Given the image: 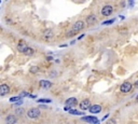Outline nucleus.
<instances>
[{"instance_id":"1","label":"nucleus","mask_w":138,"mask_h":124,"mask_svg":"<svg viewBox=\"0 0 138 124\" xmlns=\"http://www.w3.org/2000/svg\"><path fill=\"white\" fill-rule=\"evenodd\" d=\"M27 116L30 119H37L40 116V110L38 108H31L27 111Z\"/></svg>"},{"instance_id":"2","label":"nucleus","mask_w":138,"mask_h":124,"mask_svg":"<svg viewBox=\"0 0 138 124\" xmlns=\"http://www.w3.org/2000/svg\"><path fill=\"white\" fill-rule=\"evenodd\" d=\"M83 27H84V23H83L82 21L76 22L75 25H73V27H72V30H71V33H70V35H72V33H75V32H78V31H80V30H82Z\"/></svg>"},{"instance_id":"3","label":"nucleus","mask_w":138,"mask_h":124,"mask_svg":"<svg viewBox=\"0 0 138 124\" xmlns=\"http://www.w3.org/2000/svg\"><path fill=\"white\" fill-rule=\"evenodd\" d=\"M112 12H113V9L111 6H105L101 10V14L104 16H109V15H111Z\"/></svg>"},{"instance_id":"4","label":"nucleus","mask_w":138,"mask_h":124,"mask_svg":"<svg viewBox=\"0 0 138 124\" xmlns=\"http://www.w3.org/2000/svg\"><path fill=\"white\" fill-rule=\"evenodd\" d=\"M120 90H121L122 93H129L131 90H132V83H130V82H124V83L121 85Z\"/></svg>"},{"instance_id":"5","label":"nucleus","mask_w":138,"mask_h":124,"mask_svg":"<svg viewBox=\"0 0 138 124\" xmlns=\"http://www.w3.org/2000/svg\"><path fill=\"white\" fill-rule=\"evenodd\" d=\"M83 121L91 123V124H98V119L96 117H91V116H86L83 117Z\"/></svg>"},{"instance_id":"6","label":"nucleus","mask_w":138,"mask_h":124,"mask_svg":"<svg viewBox=\"0 0 138 124\" xmlns=\"http://www.w3.org/2000/svg\"><path fill=\"white\" fill-rule=\"evenodd\" d=\"M90 107H91V101L88 99H84L80 103V108H81L82 110H88Z\"/></svg>"},{"instance_id":"7","label":"nucleus","mask_w":138,"mask_h":124,"mask_svg":"<svg viewBox=\"0 0 138 124\" xmlns=\"http://www.w3.org/2000/svg\"><path fill=\"white\" fill-rule=\"evenodd\" d=\"M88 111L91 112V113H99V112L101 111V107L99 105H94V106H91Z\"/></svg>"},{"instance_id":"8","label":"nucleus","mask_w":138,"mask_h":124,"mask_svg":"<svg viewBox=\"0 0 138 124\" xmlns=\"http://www.w3.org/2000/svg\"><path fill=\"white\" fill-rule=\"evenodd\" d=\"M9 91H10V88H9V86L7 84H1V86H0V95L4 96V95H7L9 93Z\"/></svg>"},{"instance_id":"9","label":"nucleus","mask_w":138,"mask_h":124,"mask_svg":"<svg viewBox=\"0 0 138 124\" xmlns=\"http://www.w3.org/2000/svg\"><path fill=\"white\" fill-rule=\"evenodd\" d=\"M66 106H68V107H73V106H76L77 105V99L75 98V97H71V98H68L67 100H66Z\"/></svg>"},{"instance_id":"10","label":"nucleus","mask_w":138,"mask_h":124,"mask_svg":"<svg viewBox=\"0 0 138 124\" xmlns=\"http://www.w3.org/2000/svg\"><path fill=\"white\" fill-rule=\"evenodd\" d=\"M16 121H17V119L14 116H12V115H10V116H8L6 118V123L7 124H15Z\"/></svg>"},{"instance_id":"11","label":"nucleus","mask_w":138,"mask_h":124,"mask_svg":"<svg viewBox=\"0 0 138 124\" xmlns=\"http://www.w3.org/2000/svg\"><path fill=\"white\" fill-rule=\"evenodd\" d=\"M96 22H97V18H96L95 15H93V14H91V15H88V16L86 17V23L90 24V25L95 24Z\"/></svg>"},{"instance_id":"12","label":"nucleus","mask_w":138,"mask_h":124,"mask_svg":"<svg viewBox=\"0 0 138 124\" xmlns=\"http://www.w3.org/2000/svg\"><path fill=\"white\" fill-rule=\"evenodd\" d=\"M52 37H53V31H52L51 29H47V30L43 32V38H44L45 40H50Z\"/></svg>"},{"instance_id":"13","label":"nucleus","mask_w":138,"mask_h":124,"mask_svg":"<svg viewBox=\"0 0 138 124\" xmlns=\"http://www.w3.org/2000/svg\"><path fill=\"white\" fill-rule=\"evenodd\" d=\"M40 85L44 88H50L52 86V83L50 81H47V80H42V81H40Z\"/></svg>"},{"instance_id":"14","label":"nucleus","mask_w":138,"mask_h":124,"mask_svg":"<svg viewBox=\"0 0 138 124\" xmlns=\"http://www.w3.org/2000/svg\"><path fill=\"white\" fill-rule=\"evenodd\" d=\"M69 113H71V115H76V116H82L83 115V112L81 111H78V110H73V109H69Z\"/></svg>"},{"instance_id":"15","label":"nucleus","mask_w":138,"mask_h":124,"mask_svg":"<svg viewBox=\"0 0 138 124\" xmlns=\"http://www.w3.org/2000/svg\"><path fill=\"white\" fill-rule=\"evenodd\" d=\"M26 48H27L26 44H25L24 42H23V41H21V42H19V44H18V50H19L21 52H24Z\"/></svg>"},{"instance_id":"16","label":"nucleus","mask_w":138,"mask_h":124,"mask_svg":"<svg viewBox=\"0 0 138 124\" xmlns=\"http://www.w3.org/2000/svg\"><path fill=\"white\" fill-rule=\"evenodd\" d=\"M51 99H48V98H41V99H38V103H41V104H49V103H51Z\"/></svg>"},{"instance_id":"17","label":"nucleus","mask_w":138,"mask_h":124,"mask_svg":"<svg viewBox=\"0 0 138 124\" xmlns=\"http://www.w3.org/2000/svg\"><path fill=\"white\" fill-rule=\"evenodd\" d=\"M24 53H25L26 55H31V54L33 53V50H32L31 48H28V47H27V48L25 49V51H24Z\"/></svg>"},{"instance_id":"18","label":"nucleus","mask_w":138,"mask_h":124,"mask_svg":"<svg viewBox=\"0 0 138 124\" xmlns=\"http://www.w3.org/2000/svg\"><path fill=\"white\" fill-rule=\"evenodd\" d=\"M10 101H12V103H15V101H22V97L21 96L12 97V98H10Z\"/></svg>"},{"instance_id":"19","label":"nucleus","mask_w":138,"mask_h":124,"mask_svg":"<svg viewBox=\"0 0 138 124\" xmlns=\"http://www.w3.org/2000/svg\"><path fill=\"white\" fill-rule=\"evenodd\" d=\"M114 22V19L112 18V19H110V21H106V22H104L102 23V25H110V24H112Z\"/></svg>"},{"instance_id":"20","label":"nucleus","mask_w":138,"mask_h":124,"mask_svg":"<svg viewBox=\"0 0 138 124\" xmlns=\"http://www.w3.org/2000/svg\"><path fill=\"white\" fill-rule=\"evenodd\" d=\"M19 96H21V97H25V96H28V93H27V92H22Z\"/></svg>"},{"instance_id":"21","label":"nucleus","mask_w":138,"mask_h":124,"mask_svg":"<svg viewBox=\"0 0 138 124\" xmlns=\"http://www.w3.org/2000/svg\"><path fill=\"white\" fill-rule=\"evenodd\" d=\"M129 4H130L131 8H133L134 7V0H129Z\"/></svg>"},{"instance_id":"22","label":"nucleus","mask_w":138,"mask_h":124,"mask_svg":"<svg viewBox=\"0 0 138 124\" xmlns=\"http://www.w3.org/2000/svg\"><path fill=\"white\" fill-rule=\"evenodd\" d=\"M37 70H38L37 67H34V68H31V69H30V71H31V72H36Z\"/></svg>"},{"instance_id":"23","label":"nucleus","mask_w":138,"mask_h":124,"mask_svg":"<svg viewBox=\"0 0 138 124\" xmlns=\"http://www.w3.org/2000/svg\"><path fill=\"white\" fill-rule=\"evenodd\" d=\"M108 117H109V115H106L105 117H104V118H102V121H104V120H106V119H107Z\"/></svg>"},{"instance_id":"24","label":"nucleus","mask_w":138,"mask_h":124,"mask_svg":"<svg viewBox=\"0 0 138 124\" xmlns=\"http://www.w3.org/2000/svg\"><path fill=\"white\" fill-rule=\"evenodd\" d=\"M83 37H84V35H81V36H80V37H79V38H78V40H81V39H82V38H83Z\"/></svg>"},{"instance_id":"25","label":"nucleus","mask_w":138,"mask_h":124,"mask_svg":"<svg viewBox=\"0 0 138 124\" xmlns=\"http://www.w3.org/2000/svg\"><path fill=\"white\" fill-rule=\"evenodd\" d=\"M135 86H136V87H138V80L135 82Z\"/></svg>"},{"instance_id":"26","label":"nucleus","mask_w":138,"mask_h":124,"mask_svg":"<svg viewBox=\"0 0 138 124\" xmlns=\"http://www.w3.org/2000/svg\"><path fill=\"white\" fill-rule=\"evenodd\" d=\"M136 100H137V101H138V95H137V96H136Z\"/></svg>"}]
</instances>
